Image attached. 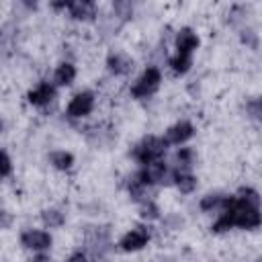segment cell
Listing matches in <instances>:
<instances>
[{
	"label": "cell",
	"instance_id": "obj_23",
	"mask_svg": "<svg viewBox=\"0 0 262 262\" xmlns=\"http://www.w3.org/2000/svg\"><path fill=\"white\" fill-rule=\"evenodd\" d=\"M246 108L250 111V115H252V119H260V100H258V98H254V100H250V102L246 104Z\"/></svg>",
	"mask_w": 262,
	"mask_h": 262
},
{
	"label": "cell",
	"instance_id": "obj_6",
	"mask_svg": "<svg viewBox=\"0 0 262 262\" xmlns=\"http://www.w3.org/2000/svg\"><path fill=\"white\" fill-rule=\"evenodd\" d=\"M147 242H149V229L145 225H137L119 239V248L123 252H139L141 248L147 246Z\"/></svg>",
	"mask_w": 262,
	"mask_h": 262
},
{
	"label": "cell",
	"instance_id": "obj_20",
	"mask_svg": "<svg viewBox=\"0 0 262 262\" xmlns=\"http://www.w3.org/2000/svg\"><path fill=\"white\" fill-rule=\"evenodd\" d=\"M139 215L145 221H156V219H160V207L151 199L143 201V203H139Z\"/></svg>",
	"mask_w": 262,
	"mask_h": 262
},
{
	"label": "cell",
	"instance_id": "obj_9",
	"mask_svg": "<svg viewBox=\"0 0 262 262\" xmlns=\"http://www.w3.org/2000/svg\"><path fill=\"white\" fill-rule=\"evenodd\" d=\"M55 86L51 82H39L35 88L29 90L27 94V100L33 104V106H45L49 104L51 100H55Z\"/></svg>",
	"mask_w": 262,
	"mask_h": 262
},
{
	"label": "cell",
	"instance_id": "obj_21",
	"mask_svg": "<svg viewBox=\"0 0 262 262\" xmlns=\"http://www.w3.org/2000/svg\"><path fill=\"white\" fill-rule=\"evenodd\" d=\"M237 199H242L244 203H248V205H252V207H260V194H258V190L256 188H252V186H242L239 190H237V194H235Z\"/></svg>",
	"mask_w": 262,
	"mask_h": 262
},
{
	"label": "cell",
	"instance_id": "obj_12",
	"mask_svg": "<svg viewBox=\"0 0 262 262\" xmlns=\"http://www.w3.org/2000/svg\"><path fill=\"white\" fill-rule=\"evenodd\" d=\"M66 10L76 20H94L96 18V4L94 2H88V0L68 2V8Z\"/></svg>",
	"mask_w": 262,
	"mask_h": 262
},
{
	"label": "cell",
	"instance_id": "obj_7",
	"mask_svg": "<svg viewBox=\"0 0 262 262\" xmlns=\"http://www.w3.org/2000/svg\"><path fill=\"white\" fill-rule=\"evenodd\" d=\"M192 135H194L192 123H188V121H178V123H174L172 127H168V129L164 131L162 139L166 141V145H180V143L188 141Z\"/></svg>",
	"mask_w": 262,
	"mask_h": 262
},
{
	"label": "cell",
	"instance_id": "obj_11",
	"mask_svg": "<svg viewBox=\"0 0 262 262\" xmlns=\"http://www.w3.org/2000/svg\"><path fill=\"white\" fill-rule=\"evenodd\" d=\"M133 66H135V61H133L127 53H121V51L111 53V55L106 57V68H108V72L115 74V76H127V74L133 70Z\"/></svg>",
	"mask_w": 262,
	"mask_h": 262
},
{
	"label": "cell",
	"instance_id": "obj_3",
	"mask_svg": "<svg viewBox=\"0 0 262 262\" xmlns=\"http://www.w3.org/2000/svg\"><path fill=\"white\" fill-rule=\"evenodd\" d=\"M160 82H162V72H160V68L149 66V68H145L143 74L133 82V86H131V96H133V98H147V96H151V94L160 88Z\"/></svg>",
	"mask_w": 262,
	"mask_h": 262
},
{
	"label": "cell",
	"instance_id": "obj_15",
	"mask_svg": "<svg viewBox=\"0 0 262 262\" xmlns=\"http://www.w3.org/2000/svg\"><path fill=\"white\" fill-rule=\"evenodd\" d=\"M225 203H227V196L215 192V194H205V196L201 199L199 207H201V211H205V213H219V211L225 207Z\"/></svg>",
	"mask_w": 262,
	"mask_h": 262
},
{
	"label": "cell",
	"instance_id": "obj_17",
	"mask_svg": "<svg viewBox=\"0 0 262 262\" xmlns=\"http://www.w3.org/2000/svg\"><path fill=\"white\" fill-rule=\"evenodd\" d=\"M168 66L172 68V72L174 74H178V76H182V74H186L188 70H190V66H192V55H182V53H174L170 59H168Z\"/></svg>",
	"mask_w": 262,
	"mask_h": 262
},
{
	"label": "cell",
	"instance_id": "obj_18",
	"mask_svg": "<svg viewBox=\"0 0 262 262\" xmlns=\"http://www.w3.org/2000/svg\"><path fill=\"white\" fill-rule=\"evenodd\" d=\"M174 172H176V170H174ZM174 184L178 186V190H180L182 194H190V192L196 188V178H194L190 172H176Z\"/></svg>",
	"mask_w": 262,
	"mask_h": 262
},
{
	"label": "cell",
	"instance_id": "obj_5",
	"mask_svg": "<svg viewBox=\"0 0 262 262\" xmlns=\"http://www.w3.org/2000/svg\"><path fill=\"white\" fill-rule=\"evenodd\" d=\"M51 233L45 229H25L20 233V246L27 250H33L37 254L45 252L51 248Z\"/></svg>",
	"mask_w": 262,
	"mask_h": 262
},
{
	"label": "cell",
	"instance_id": "obj_22",
	"mask_svg": "<svg viewBox=\"0 0 262 262\" xmlns=\"http://www.w3.org/2000/svg\"><path fill=\"white\" fill-rule=\"evenodd\" d=\"M10 174H12V160L4 149H0V178H6Z\"/></svg>",
	"mask_w": 262,
	"mask_h": 262
},
{
	"label": "cell",
	"instance_id": "obj_16",
	"mask_svg": "<svg viewBox=\"0 0 262 262\" xmlns=\"http://www.w3.org/2000/svg\"><path fill=\"white\" fill-rule=\"evenodd\" d=\"M49 162L57 170H70L74 166V156L66 149H55V151L49 154Z\"/></svg>",
	"mask_w": 262,
	"mask_h": 262
},
{
	"label": "cell",
	"instance_id": "obj_2",
	"mask_svg": "<svg viewBox=\"0 0 262 262\" xmlns=\"http://www.w3.org/2000/svg\"><path fill=\"white\" fill-rule=\"evenodd\" d=\"M166 149H168V145H166V141H164L162 137H158V135H147V137H143V139L133 147L131 156H133L135 162H139L141 166H145V164H151V162H156V160H162L164 154H166Z\"/></svg>",
	"mask_w": 262,
	"mask_h": 262
},
{
	"label": "cell",
	"instance_id": "obj_24",
	"mask_svg": "<svg viewBox=\"0 0 262 262\" xmlns=\"http://www.w3.org/2000/svg\"><path fill=\"white\" fill-rule=\"evenodd\" d=\"M12 225V215L0 209V229H8Z\"/></svg>",
	"mask_w": 262,
	"mask_h": 262
},
{
	"label": "cell",
	"instance_id": "obj_14",
	"mask_svg": "<svg viewBox=\"0 0 262 262\" xmlns=\"http://www.w3.org/2000/svg\"><path fill=\"white\" fill-rule=\"evenodd\" d=\"M174 170L176 172H190L192 164H194V149L192 147H180L174 154Z\"/></svg>",
	"mask_w": 262,
	"mask_h": 262
},
{
	"label": "cell",
	"instance_id": "obj_4",
	"mask_svg": "<svg viewBox=\"0 0 262 262\" xmlns=\"http://www.w3.org/2000/svg\"><path fill=\"white\" fill-rule=\"evenodd\" d=\"M94 108V94L90 90H82L72 96V100L66 106V115L70 119H84L92 113Z\"/></svg>",
	"mask_w": 262,
	"mask_h": 262
},
{
	"label": "cell",
	"instance_id": "obj_25",
	"mask_svg": "<svg viewBox=\"0 0 262 262\" xmlns=\"http://www.w3.org/2000/svg\"><path fill=\"white\" fill-rule=\"evenodd\" d=\"M66 262H88V254L86 252H74Z\"/></svg>",
	"mask_w": 262,
	"mask_h": 262
},
{
	"label": "cell",
	"instance_id": "obj_1",
	"mask_svg": "<svg viewBox=\"0 0 262 262\" xmlns=\"http://www.w3.org/2000/svg\"><path fill=\"white\" fill-rule=\"evenodd\" d=\"M260 223H262L260 207H252L233 194V196H227L225 207L217 213V219L211 225V231L221 233V231H227L231 227L256 229V227H260Z\"/></svg>",
	"mask_w": 262,
	"mask_h": 262
},
{
	"label": "cell",
	"instance_id": "obj_19",
	"mask_svg": "<svg viewBox=\"0 0 262 262\" xmlns=\"http://www.w3.org/2000/svg\"><path fill=\"white\" fill-rule=\"evenodd\" d=\"M41 221L45 227H61L66 223V215L59 211V209H45L41 211Z\"/></svg>",
	"mask_w": 262,
	"mask_h": 262
},
{
	"label": "cell",
	"instance_id": "obj_13",
	"mask_svg": "<svg viewBox=\"0 0 262 262\" xmlns=\"http://www.w3.org/2000/svg\"><path fill=\"white\" fill-rule=\"evenodd\" d=\"M76 80V66L70 61H61L53 72V86H70Z\"/></svg>",
	"mask_w": 262,
	"mask_h": 262
},
{
	"label": "cell",
	"instance_id": "obj_8",
	"mask_svg": "<svg viewBox=\"0 0 262 262\" xmlns=\"http://www.w3.org/2000/svg\"><path fill=\"white\" fill-rule=\"evenodd\" d=\"M166 172H168V164H166L164 160H156V162H151V164L141 166V170H137L139 178H141L147 186H154V184L164 182Z\"/></svg>",
	"mask_w": 262,
	"mask_h": 262
},
{
	"label": "cell",
	"instance_id": "obj_10",
	"mask_svg": "<svg viewBox=\"0 0 262 262\" xmlns=\"http://www.w3.org/2000/svg\"><path fill=\"white\" fill-rule=\"evenodd\" d=\"M176 53H182V55H192V51L199 47V35L190 29V27H184L176 33Z\"/></svg>",
	"mask_w": 262,
	"mask_h": 262
}]
</instances>
